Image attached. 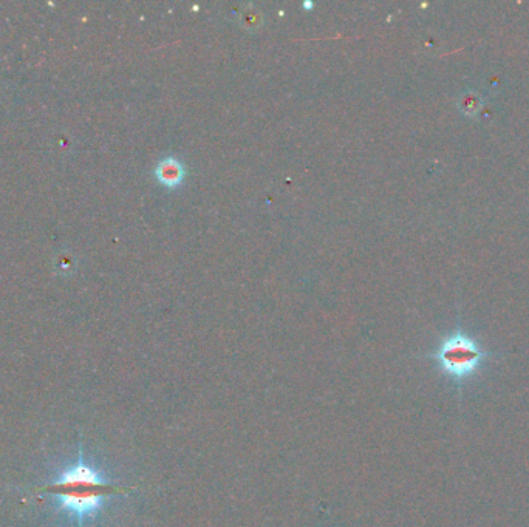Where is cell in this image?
I'll return each instance as SVG.
<instances>
[{"label":"cell","instance_id":"cell-1","mask_svg":"<svg viewBox=\"0 0 529 527\" xmlns=\"http://www.w3.org/2000/svg\"><path fill=\"white\" fill-rule=\"evenodd\" d=\"M37 490L56 495L62 506L79 516L93 514L101 507L104 500L113 495L127 492L126 487L104 481L95 470L82 462L65 471L56 483L39 487Z\"/></svg>","mask_w":529,"mask_h":527},{"label":"cell","instance_id":"cell-2","mask_svg":"<svg viewBox=\"0 0 529 527\" xmlns=\"http://www.w3.org/2000/svg\"><path fill=\"white\" fill-rule=\"evenodd\" d=\"M491 356L476 339L458 330L442 340L432 358L441 373L460 386L476 377Z\"/></svg>","mask_w":529,"mask_h":527},{"label":"cell","instance_id":"cell-3","mask_svg":"<svg viewBox=\"0 0 529 527\" xmlns=\"http://www.w3.org/2000/svg\"><path fill=\"white\" fill-rule=\"evenodd\" d=\"M153 175L161 186H165L167 189H177L180 188L186 176H188V169H186V164L180 158L169 155V157L158 161V164L155 166Z\"/></svg>","mask_w":529,"mask_h":527},{"label":"cell","instance_id":"cell-4","mask_svg":"<svg viewBox=\"0 0 529 527\" xmlns=\"http://www.w3.org/2000/svg\"><path fill=\"white\" fill-rule=\"evenodd\" d=\"M481 107H483V99L476 93H466L460 100L461 112L468 116H476L481 110Z\"/></svg>","mask_w":529,"mask_h":527},{"label":"cell","instance_id":"cell-5","mask_svg":"<svg viewBox=\"0 0 529 527\" xmlns=\"http://www.w3.org/2000/svg\"><path fill=\"white\" fill-rule=\"evenodd\" d=\"M302 6L305 8V10H310V8H313V6H314V4H313V2H303Z\"/></svg>","mask_w":529,"mask_h":527}]
</instances>
